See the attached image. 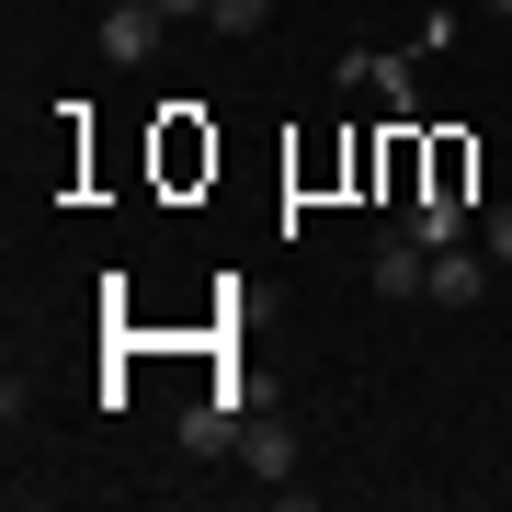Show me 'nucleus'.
<instances>
[{"instance_id": "nucleus-1", "label": "nucleus", "mask_w": 512, "mask_h": 512, "mask_svg": "<svg viewBox=\"0 0 512 512\" xmlns=\"http://www.w3.org/2000/svg\"><path fill=\"white\" fill-rule=\"evenodd\" d=\"M160 0H103V23H92V35H103V57H114V69H148V57H160Z\"/></svg>"}, {"instance_id": "nucleus-2", "label": "nucleus", "mask_w": 512, "mask_h": 512, "mask_svg": "<svg viewBox=\"0 0 512 512\" xmlns=\"http://www.w3.org/2000/svg\"><path fill=\"white\" fill-rule=\"evenodd\" d=\"M490 274H501L490 251H467V239H444V251H433V285H421V308H478V296H490Z\"/></svg>"}, {"instance_id": "nucleus-3", "label": "nucleus", "mask_w": 512, "mask_h": 512, "mask_svg": "<svg viewBox=\"0 0 512 512\" xmlns=\"http://www.w3.org/2000/svg\"><path fill=\"white\" fill-rule=\"evenodd\" d=\"M421 285H433V239H421V228H387L376 239V296H421Z\"/></svg>"}, {"instance_id": "nucleus-4", "label": "nucleus", "mask_w": 512, "mask_h": 512, "mask_svg": "<svg viewBox=\"0 0 512 512\" xmlns=\"http://www.w3.org/2000/svg\"><path fill=\"white\" fill-rule=\"evenodd\" d=\"M228 456L251 467V478H274V490H285V467H296V444H285V421H251V410H239V433H228Z\"/></svg>"}, {"instance_id": "nucleus-5", "label": "nucleus", "mask_w": 512, "mask_h": 512, "mask_svg": "<svg viewBox=\"0 0 512 512\" xmlns=\"http://www.w3.org/2000/svg\"><path fill=\"white\" fill-rule=\"evenodd\" d=\"M205 23H217V35H262V23H274V0H205Z\"/></svg>"}, {"instance_id": "nucleus-6", "label": "nucleus", "mask_w": 512, "mask_h": 512, "mask_svg": "<svg viewBox=\"0 0 512 512\" xmlns=\"http://www.w3.org/2000/svg\"><path fill=\"white\" fill-rule=\"evenodd\" d=\"M478 251H490V262H501V274H512V194L490 205V217H478Z\"/></svg>"}, {"instance_id": "nucleus-7", "label": "nucleus", "mask_w": 512, "mask_h": 512, "mask_svg": "<svg viewBox=\"0 0 512 512\" xmlns=\"http://www.w3.org/2000/svg\"><path fill=\"white\" fill-rule=\"evenodd\" d=\"M160 12H171V23H194V12H205V0H160Z\"/></svg>"}]
</instances>
